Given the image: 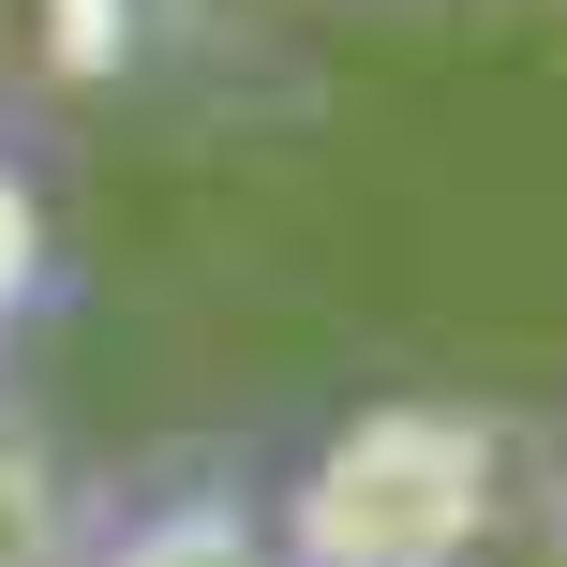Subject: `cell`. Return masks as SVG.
Wrapping results in <instances>:
<instances>
[{"instance_id":"4","label":"cell","mask_w":567,"mask_h":567,"mask_svg":"<svg viewBox=\"0 0 567 567\" xmlns=\"http://www.w3.org/2000/svg\"><path fill=\"white\" fill-rule=\"evenodd\" d=\"M45 299H60V209H45V179H30L16 150H0V373L30 359Z\"/></svg>"},{"instance_id":"2","label":"cell","mask_w":567,"mask_h":567,"mask_svg":"<svg viewBox=\"0 0 567 567\" xmlns=\"http://www.w3.org/2000/svg\"><path fill=\"white\" fill-rule=\"evenodd\" d=\"M75 567H284L269 553V478L239 463H165L135 493H90Z\"/></svg>"},{"instance_id":"1","label":"cell","mask_w":567,"mask_h":567,"mask_svg":"<svg viewBox=\"0 0 567 567\" xmlns=\"http://www.w3.org/2000/svg\"><path fill=\"white\" fill-rule=\"evenodd\" d=\"M493 538H508V419L449 389L359 403L269 478L284 567H478Z\"/></svg>"},{"instance_id":"3","label":"cell","mask_w":567,"mask_h":567,"mask_svg":"<svg viewBox=\"0 0 567 567\" xmlns=\"http://www.w3.org/2000/svg\"><path fill=\"white\" fill-rule=\"evenodd\" d=\"M75 538H90V478L60 463V433L0 373V567H75Z\"/></svg>"}]
</instances>
